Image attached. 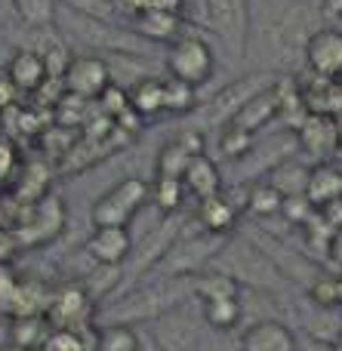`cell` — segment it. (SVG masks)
<instances>
[{
  "instance_id": "6da1fadb",
  "label": "cell",
  "mask_w": 342,
  "mask_h": 351,
  "mask_svg": "<svg viewBox=\"0 0 342 351\" xmlns=\"http://www.w3.org/2000/svg\"><path fill=\"white\" fill-rule=\"evenodd\" d=\"M195 296V278H164L154 284H142L123 299H117L111 317H105V327H127L136 321H158L160 315L185 305V299Z\"/></svg>"
},
{
  "instance_id": "7a4b0ae2",
  "label": "cell",
  "mask_w": 342,
  "mask_h": 351,
  "mask_svg": "<svg viewBox=\"0 0 342 351\" xmlns=\"http://www.w3.org/2000/svg\"><path fill=\"white\" fill-rule=\"evenodd\" d=\"M22 213L25 216L12 225L22 250H37V247H43V243L56 241V237L65 231L68 213H65V204H62L59 194H43L34 204H25Z\"/></svg>"
},
{
  "instance_id": "3957f363",
  "label": "cell",
  "mask_w": 342,
  "mask_h": 351,
  "mask_svg": "<svg viewBox=\"0 0 342 351\" xmlns=\"http://www.w3.org/2000/svg\"><path fill=\"white\" fill-rule=\"evenodd\" d=\"M213 65L216 62H213L210 43L195 34H182L167 49V74L188 86H195V90L213 77Z\"/></svg>"
},
{
  "instance_id": "277c9868",
  "label": "cell",
  "mask_w": 342,
  "mask_h": 351,
  "mask_svg": "<svg viewBox=\"0 0 342 351\" xmlns=\"http://www.w3.org/2000/svg\"><path fill=\"white\" fill-rule=\"evenodd\" d=\"M145 204H148V182L123 179L93 204V225H114V228H127V225L133 222V216Z\"/></svg>"
},
{
  "instance_id": "5b68a950",
  "label": "cell",
  "mask_w": 342,
  "mask_h": 351,
  "mask_svg": "<svg viewBox=\"0 0 342 351\" xmlns=\"http://www.w3.org/2000/svg\"><path fill=\"white\" fill-rule=\"evenodd\" d=\"M47 321L53 330H74V333H86L96 321L93 315V299L80 284H62L49 296Z\"/></svg>"
},
{
  "instance_id": "8992f818",
  "label": "cell",
  "mask_w": 342,
  "mask_h": 351,
  "mask_svg": "<svg viewBox=\"0 0 342 351\" xmlns=\"http://www.w3.org/2000/svg\"><path fill=\"white\" fill-rule=\"evenodd\" d=\"M210 28L222 37L234 59L247 53V31H250V0H207Z\"/></svg>"
},
{
  "instance_id": "52a82bcc",
  "label": "cell",
  "mask_w": 342,
  "mask_h": 351,
  "mask_svg": "<svg viewBox=\"0 0 342 351\" xmlns=\"http://www.w3.org/2000/svg\"><path fill=\"white\" fill-rule=\"evenodd\" d=\"M225 250V237L204 231L201 237H182L170 253H164V274L167 278H195L204 262L216 259Z\"/></svg>"
},
{
  "instance_id": "ba28073f",
  "label": "cell",
  "mask_w": 342,
  "mask_h": 351,
  "mask_svg": "<svg viewBox=\"0 0 342 351\" xmlns=\"http://www.w3.org/2000/svg\"><path fill=\"white\" fill-rule=\"evenodd\" d=\"M62 84H65L68 96L93 102V99H102V93L111 86V68L99 56H74Z\"/></svg>"
},
{
  "instance_id": "9c48e42d",
  "label": "cell",
  "mask_w": 342,
  "mask_h": 351,
  "mask_svg": "<svg viewBox=\"0 0 342 351\" xmlns=\"http://www.w3.org/2000/svg\"><path fill=\"white\" fill-rule=\"evenodd\" d=\"M296 145L315 158L327 160L333 152L339 148V133H337V117L327 114V111H308L300 123H296Z\"/></svg>"
},
{
  "instance_id": "30bf717a",
  "label": "cell",
  "mask_w": 342,
  "mask_h": 351,
  "mask_svg": "<svg viewBox=\"0 0 342 351\" xmlns=\"http://www.w3.org/2000/svg\"><path fill=\"white\" fill-rule=\"evenodd\" d=\"M306 62L321 80L337 84L342 80V31L339 28H318L306 40Z\"/></svg>"
},
{
  "instance_id": "8fae6325",
  "label": "cell",
  "mask_w": 342,
  "mask_h": 351,
  "mask_svg": "<svg viewBox=\"0 0 342 351\" xmlns=\"http://www.w3.org/2000/svg\"><path fill=\"white\" fill-rule=\"evenodd\" d=\"M151 330H154V342L160 346V351H197L201 324L191 315H185V305L160 315Z\"/></svg>"
},
{
  "instance_id": "7c38bea8",
  "label": "cell",
  "mask_w": 342,
  "mask_h": 351,
  "mask_svg": "<svg viewBox=\"0 0 342 351\" xmlns=\"http://www.w3.org/2000/svg\"><path fill=\"white\" fill-rule=\"evenodd\" d=\"M84 250L96 265H123V259L133 250V237H130V228L93 225V234L86 237Z\"/></svg>"
},
{
  "instance_id": "4fadbf2b",
  "label": "cell",
  "mask_w": 342,
  "mask_h": 351,
  "mask_svg": "<svg viewBox=\"0 0 342 351\" xmlns=\"http://www.w3.org/2000/svg\"><path fill=\"white\" fill-rule=\"evenodd\" d=\"M222 253H225V250H222ZM225 259L232 262V271H225V274H232L234 280H247L250 287H265L275 278V262L265 253H259L256 247H250V243L232 247L225 253Z\"/></svg>"
},
{
  "instance_id": "5bb4252c",
  "label": "cell",
  "mask_w": 342,
  "mask_h": 351,
  "mask_svg": "<svg viewBox=\"0 0 342 351\" xmlns=\"http://www.w3.org/2000/svg\"><path fill=\"white\" fill-rule=\"evenodd\" d=\"M6 74H10L12 86H16V93H25V96H34V93H40L43 86H47V65H43V59L37 53H31V49H22L16 47V53L6 59Z\"/></svg>"
},
{
  "instance_id": "9a60e30c",
  "label": "cell",
  "mask_w": 342,
  "mask_h": 351,
  "mask_svg": "<svg viewBox=\"0 0 342 351\" xmlns=\"http://www.w3.org/2000/svg\"><path fill=\"white\" fill-rule=\"evenodd\" d=\"M275 80L265 77V74H253V77L247 80H238V84H232L228 90H222V96H216L213 102L207 105V114L213 117V121H232L234 114L241 111V105L247 102V99H253L256 93H262L265 86H271Z\"/></svg>"
},
{
  "instance_id": "2e32d148",
  "label": "cell",
  "mask_w": 342,
  "mask_h": 351,
  "mask_svg": "<svg viewBox=\"0 0 342 351\" xmlns=\"http://www.w3.org/2000/svg\"><path fill=\"white\" fill-rule=\"evenodd\" d=\"M241 351H300V346L281 321H259L241 336Z\"/></svg>"
},
{
  "instance_id": "e0dca14e",
  "label": "cell",
  "mask_w": 342,
  "mask_h": 351,
  "mask_svg": "<svg viewBox=\"0 0 342 351\" xmlns=\"http://www.w3.org/2000/svg\"><path fill=\"white\" fill-rule=\"evenodd\" d=\"M275 117H281V111H278V96H275V84L265 86L262 93H256L253 99H247L244 105H241V111L232 117L228 123H234L238 130H244V133H259L262 127H269Z\"/></svg>"
},
{
  "instance_id": "ac0fdd59",
  "label": "cell",
  "mask_w": 342,
  "mask_h": 351,
  "mask_svg": "<svg viewBox=\"0 0 342 351\" xmlns=\"http://www.w3.org/2000/svg\"><path fill=\"white\" fill-rule=\"evenodd\" d=\"M306 197L315 210L333 204L342 197V167L321 160V164L308 167V182H306Z\"/></svg>"
},
{
  "instance_id": "d6986e66",
  "label": "cell",
  "mask_w": 342,
  "mask_h": 351,
  "mask_svg": "<svg viewBox=\"0 0 342 351\" xmlns=\"http://www.w3.org/2000/svg\"><path fill=\"white\" fill-rule=\"evenodd\" d=\"M204 154V139L201 133H182L179 139H173L170 145H164L158 158V176H167V179H182L185 167L191 164V158Z\"/></svg>"
},
{
  "instance_id": "ffe728a7",
  "label": "cell",
  "mask_w": 342,
  "mask_h": 351,
  "mask_svg": "<svg viewBox=\"0 0 342 351\" xmlns=\"http://www.w3.org/2000/svg\"><path fill=\"white\" fill-rule=\"evenodd\" d=\"M133 31L145 43H173L182 37V16L164 10H145L133 19Z\"/></svg>"
},
{
  "instance_id": "44dd1931",
  "label": "cell",
  "mask_w": 342,
  "mask_h": 351,
  "mask_svg": "<svg viewBox=\"0 0 342 351\" xmlns=\"http://www.w3.org/2000/svg\"><path fill=\"white\" fill-rule=\"evenodd\" d=\"M195 213H197V222L204 225V231H210V234H222V237L238 225V216H241L238 206H234L225 194H213V197L197 200Z\"/></svg>"
},
{
  "instance_id": "7402d4cb",
  "label": "cell",
  "mask_w": 342,
  "mask_h": 351,
  "mask_svg": "<svg viewBox=\"0 0 342 351\" xmlns=\"http://www.w3.org/2000/svg\"><path fill=\"white\" fill-rule=\"evenodd\" d=\"M182 188L191 191L197 200L213 197V194H222V173L207 154H197L191 158V164L185 167L182 173Z\"/></svg>"
},
{
  "instance_id": "603a6c76",
  "label": "cell",
  "mask_w": 342,
  "mask_h": 351,
  "mask_svg": "<svg viewBox=\"0 0 342 351\" xmlns=\"http://www.w3.org/2000/svg\"><path fill=\"white\" fill-rule=\"evenodd\" d=\"M6 333H10V346L25 351H43L53 327H49L47 315H25V317H10Z\"/></svg>"
},
{
  "instance_id": "cb8c5ba5",
  "label": "cell",
  "mask_w": 342,
  "mask_h": 351,
  "mask_svg": "<svg viewBox=\"0 0 342 351\" xmlns=\"http://www.w3.org/2000/svg\"><path fill=\"white\" fill-rule=\"evenodd\" d=\"M127 102H130V108H133V114H139V117L164 114V80L139 77L127 90Z\"/></svg>"
},
{
  "instance_id": "d4e9b609",
  "label": "cell",
  "mask_w": 342,
  "mask_h": 351,
  "mask_svg": "<svg viewBox=\"0 0 342 351\" xmlns=\"http://www.w3.org/2000/svg\"><path fill=\"white\" fill-rule=\"evenodd\" d=\"M306 182H308V167L296 164V160H281L269 173V185L281 197H300V194H306Z\"/></svg>"
},
{
  "instance_id": "484cf974",
  "label": "cell",
  "mask_w": 342,
  "mask_h": 351,
  "mask_svg": "<svg viewBox=\"0 0 342 351\" xmlns=\"http://www.w3.org/2000/svg\"><path fill=\"white\" fill-rule=\"evenodd\" d=\"M195 296L201 302H210V299H232L241 296V287L232 274L225 271H197L195 274Z\"/></svg>"
},
{
  "instance_id": "4316f807",
  "label": "cell",
  "mask_w": 342,
  "mask_h": 351,
  "mask_svg": "<svg viewBox=\"0 0 342 351\" xmlns=\"http://www.w3.org/2000/svg\"><path fill=\"white\" fill-rule=\"evenodd\" d=\"M241 296L232 299H210V302H201V317L207 327L213 330H232L241 324Z\"/></svg>"
},
{
  "instance_id": "83f0119b",
  "label": "cell",
  "mask_w": 342,
  "mask_h": 351,
  "mask_svg": "<svg viewBox=\"0 0 342 351\" xmlns=\"http://www.w3.org/2000/svg\"><path fill=\"white\" fill-rule=\"evenodd\" d=\"M12 12L25 28H49L56 25L59 3L56 0H12Z\"/></svg>"
},
{
  "instance_id": "f1b7e54d",
  "label": "cell",
  "mask_w": 342,
  "mask_h": 351,
  "mask_svg": "<svg viewBox=\"0 0 342 351\" xmlns=\"http://www.w3.org/2000/svg\"><path fill=\"white\" fill-rule=\"evenodd\" d=\"M197 105V90L176 77H167L164 80V114L173 117H185L191 114Z\"/></svg>"
},
{
  "instance_id": "f546056e",
  "label": "cell",
  "mask_w": 342,
  "mask_h": 351,
  "mask_svg": "<svg viewBox=\"0 0 342 351\" xmlns=\"http://www.w3.org/2000/svg\"><path fill=\"white\" fill-rule=\"evenodd\" d=\"M247 210L259 219H271V216H281V206H284V197L269 185V182H259L247 191Z\"/></svg>"
},
{
  "instance_id": "4dcf8cb0",
  "label": "cell",
  "mask_w": 342,
  "mask_h": 351,
  "mask_svg": "<svg viewBox=\"0 0 342 351\" xmlns=\"http://www.w3.org/2000/svg\"><path fill=\"white\" fill-rule=\"evenodd\" d=\"M19 173H22V154H19L16 139L0 133V194L16 185Z\"/></svg>"
},
{
  "instance_id": "1f68e13d",
  "label": "cell",
  "mask_w": 342,
  "mask_h": 351,
  "mask_svg": "<svg viewBox=\"0 0 342 351\" xmlns=\"http://www.w3.org/2000/svg\"><path fill=\"white\" fill-rule=\"evenodd\" d=\"M148 197L158 204V210L164 213H173L185 197V188H182V179H167V176H158L154 185H148Z\"/></svg>"
},
{
  "instance_id": "d6a6232c",
  "label": "cell",
  "mask_w": 342,
  "mask_h": 351,
  "mask_svg": "<svg viewBox=\"0 0 342 351\" xmlns=\"http://www.w3.org/2000/svg\"><path fill=\"white\" fill-rule=\"evenodd\" d=\"M62 10H71L77 16H90V19H102V22H114L117 25V6L114 0H56Z\"/></svg>"
},
{
  "instance_id": "836d02e7",
  "label": "cell",
  "mask_w": 342,
  "mask_h": 351,
  "mask_svg": "<svg viewBox=\"0 0 342 351\" xmlns=\"http://www.w3.org/2000/svg\"><path fill=\"white\" fill-rule=\"evenodd\" d=\"M250 145H253V136L250 133L238 130L234 123H222V130H219V152H222V158L241 160L247 152H250Z\"/></svg>"
},
{
  "instance_id": "e575fe53",
  "label": "cell",
  "mask_w": 342,
  "mask_h": 351,
  "mask_svg": "<svg viewBox=\"0 0 342 351\" xmlns=\"http://www.w3.org/2000/svg\"><path fill=\"white\" fill-rule=\"evenodd\" d=\"M96 351H139V342L127 327H105L96 336Z\"/></svg>"
},
{
  "instance_id": "d590c367",
  "label": "cell",
  "mask_w": 342,
  "mask_h": 351,
  "mask_svg": "<svg viewBox=\"0 0 342 351\" xmlns=\"http://www.w3.org/2000/svg\"><path fill=\"white\" fill-rule=\"evenodd\" d=\"M308 296H312V302L318 305V308H324V311H337V308H339L337 278H327V274H321V278L315 280L312 287H308Z\"/></svg>"
},
{
  "instance_id": "8d00e7d4",
  "label": "cell",
  "mask_w": 342,
  "mask_h": 351,
  "mask_svg": "<svg viewBox=\"0 0 342 351\" xmlns=\"http://www.w3.org/2000/svg\"><path fill=\"white\" fill-rule=\"evenodd\" d=\"M90 333H74V330H53L43 351H93L86 342Z\"/></svg>"
},
{
  "instance_id": "74e56055",
  "label": "cell",
  "mask_w": 342,
  "mask_h": 351,
  "mask_svg": "<svg viewBox=\"0 0 342 351\" xmlns=\"http://www.w3.org/2000/svg\"><path fill=\"white\" fill-rule=\"evenodd\" d=\"M315 213H318V210H315V206H312V204H308V197H306V194H300V197H284V206H281V216H284V219H287V222L300 225V228H302V225H306V222H308V219H312V216H315Z\"/></svg>"
},
{
  "instance_id": "f35d334b",
  "label": "cell",
  "mask_w": 342,
  "mask_h": 351,
  "mask_svg": "<svg viewBox=\"0 0 342 351\" xmlns=\"http://www.w3.org/2000/svg\"><path fill=\"white\" fill-rule=\"evenodd\" d=\"M19 284H22V278L16 274V268L0 265V311H3V315H10L12 299H16V293H19Z\"/></svg>"
},
{
  "instance_id": "ab89813d",
  "label": "cell",
  "mask_w": 342,
  "mask_h": 351,
  "mask_svg": "<svg viewBox=\"0 0 342 351\" xmlns=\"http://www.w3.org/2000/svg\"><path fill=\"white\" fill-rule=\"evenodd\" d=\"M19 253H22V243H19L12 225H0V265H12Z\"/></svg>"
},
{
  "instance_id": "60d3db41",
  "label": "cell",
  "mask_w": 342,
  "mask_h": 351,
  "mask_svg": "<svg viewBox=\"0 0 342 351\" xmlns=\"http://www.w3.org/2000/svg\"><path fill=\"white\" fill-rule=\"evenodd\" d=\"M16 86H12V80H10V74H6V68L0 65V111H6L12 102H16Z\"/></svg>"
},
{
  "instance_id": "b9f144b4",
  "label": "cell",
  "mask_w": 342,
  "mask_h": 351,
  "mask_svg": "<svg viewBox=\"0 0 342 351\" xmlns=\"http://www.w3.org/2000/svg\"><path fill=\"white\" fill-rule=\"evenodd\" d=\"M321 219H324L327 225H330L333 231H339L342 228V197L339 200H333V204H327V206H321Z\"/></svg>"
},
{
  "instance_id": "7bdbcfd3",
  "label": "cell",
  "mask_w": 342,
  "mask_h": 351,
  "mask_svg": "<svg viewBox=\"0 0 342 351\" xmlns=\"http://www.w3.org/2000/svg\"><path fill=\"white\" fill-rule=\"evenodd\" d=\"M117 12H127V16H142L145 10H151V0H114Z\"/></svg>"
},
{
  "instance_id": "ee69618b",
  "label": "cell",
  "mask_w": 342,
  "mask_h": 351,
  "mask_svg": "<svg viewBox=\"0 0 342 351\" xmlns=\"http://www.w3.org/2000/svg\"><path fill=\"white\" fill-rule=\"evenodd\" d=\"M327 259L333 262V265L342 271V228L339 231H333V237H330V243H327Z\"/></svg>"
},
{
  "instance_id": "f6af8a7d",
  "label": "cell",
  "mask_w": 342,
  "mask_h": 351,
  "mask_svg": "<svg viewBox=\"0 0 342 351\" xmlns=\"http://www.w3.org/2000/svg\"><path fill=\"white\" fill-rule=\"evenodd\" d=\"M318 12H321V19L339 22L342 19V0H318Z\"/></svg>"
},
{
  "instance_id": "bcb514c9",
  "label": "cell",
  "mask_w": 342,
  "mask_h": 351,
  "mask_svg": "<svg viewBox=\"0 0 342 351\" xmlns=\"http://www.w3.org/2000/svg\"><path fill=\"white\" fill-rule=\"evenodd\" d=\"M185 0H151V10H164V12H182Z\"/></svg>"
},
{
  "instance_id": "7dc6e473",
  "label": "cell",
  "mask_w": 342,
  "mask_h": 351,
  "mask_svg": "<svg viewBox=\"0 0 342 351\" xmlns=\"http://www.w3.org/2000/svg\"><path fill=\"white\" fill-rule=\"evenodd\" d=\"M10 19H16V12H12V0H0V28H3Z\"/></svg>"
},
{
  "instance_id": "c3c4849f",
  "label": "cell",
  "mask_w": 342,
  "mask_h": 351,
  "mask_svg": "<svg viewBox=\"0 0 342 351\" xmlns=\"http://www.w3.org/2000/svg\"><path fill=\"white\" fill-rule=\"evenodd\" d=\"M12 53H16V47H10V43L0 37V65H6V59H10Z\"/></svg>"
},
{
  "instance_id": "681fc988",
  "label": "cell",
  "mask_w": 342,
  "mask_h": 351,
  "mask_svg": "<svg viewBox=\"0 0 342 351\" xmlns=\"http://www.w3.org/2000/svg\"><path fill=\"white\" fill-rule=\"evenodd\" d=\"M337 293H339V308H342V274L337 278Z\"/></svg>"
},
{
  "instance_id": "f907efd6",
  "label": "cell",
  "mask_w": 342,
  "mask_h": 351,
  "mask_svg": "<svg viewBox=\"0 0 342 351\" xmlns=\"http://www.w3.org/2000/svg\"><path fill=\"white\" fill-rule=\"evenodd\" d=\"M337 133H339V148H342V114L337 117Z\"/></svg>"
},
{
  "instance_id": "816d5d0a",
  "label": "cell",
  "mask_w": 342,
  "mask_h": 351,
  "mask_svg": "<svg viewBox=\"0 0 342 351\" xmlns=\"http://www.w3.org/2000/svg\"><path fill=\"white\" fill-rule=\"evenodd\" d=\"M330 351H342V336H339L337 342H333V348H330Z\"/></svg>"
},
{
  "instance_id": "f5cc1de1",
  "label": "cell",
  "mask_w": 342,
  "mask_h": 351,
  "mask_svg": "<svg viewBox=\"0 0 342 351\" xmlns=\"http://www.w3.org/2000/svg\"><path fill=\"white\" fill-rule=\"evenodd\" d=\"M0 351H25V348H16V346H3Z\"/></svg>"
}]
</instances>
